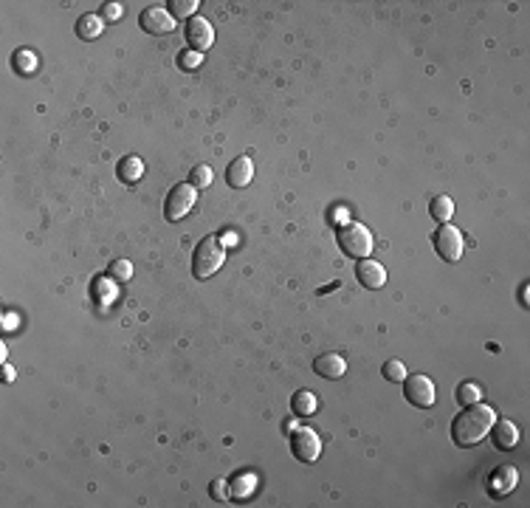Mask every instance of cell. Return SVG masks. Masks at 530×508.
Masks as SVG:
<instances>
[{"instance_id": "19", "label": "cell", "mask_w": 530, "mask_h": 508, "mask_svg": "<svg viewBox=\"0 0 530 508\" xmlns=\"http://www.w3.org/2000/svg\"><path fill=\"white\" fill-rule=\"evenodd\" d=\"M480 396H483V390H480V384H474V381H463V384L457 387V401H460L463 407L477 404V401H480Z\"/></svg>"}, {"instance_id": "26", "label": "cell", "mask_w": 530, "mask_h": 508, "mask_svg": "<svg viewBox=\"0 0 530 508\" xmlns=\"http://www.w3.org/2000/svg\"><path fill=\"white\" fill-rule=\"evenodd\" d=\"M204 62V54H198V51H184L181 57H178V65L184 68V71H192V68H198Z\"/></svg>"}, {"instance_id": "13", "label": "cell", "mask_w": 530, "mask_h": 508, "mask_svg": "<svg viewBox=\"0 0 530 508\" xmlns=\"http://www.w3.org/2000/svg\"><path fill=\"white\" fill-rule=\"evenodd\" d=\"M488 432H491L494 446L502 449V452H508V449H514V446L519 444V429H517V424H511V421H494Z\"/></svg>"}, {"instance_id": "31", "label": "cell", "mask_w": 530, "mask_h": 508, "mask_svg": "<svg viewBox=\"0 0 530 508\" xmlns=\"http://www.w3.org/2000/svg\"><path fill=\"white\" fill-rule=\"evenodd\" d=\"M3 379H6V381H11V379H14V370H11V367H6V370H3Z\"/></svg>"}, {"instance_id": "12", "label": "cell", "mask_w": 530, "mask_h": 508, "mask_svg": "<svg viewBox=\"0 0 530 508\" xmlns=\"http://www.w3.org/2000/svg\"><path fill=\"white\" fill-rule=\"evenodd\" d=\"M313 373L322 376V379H341L347 373V362L338 356V353H319L313 359Z\"/></svg>"}, {"instance_id": "1", "label": "cell", "mask_w": 530, "mask_h": 508, "mask_svg": "<svg viewBox=\"0 0 530 508\" xmlns=\"http://www.w3.org/2000/svg\"><path fill=\"white\" fill-rule=\"evenodd\" d=\"M494 421H497V412L491 407H485V404H469V407H463V412L454 415V421H452V438L463 449L477 446L488 435V429H491Z\"/></svg>"}, {"instance_id": "21", "label": "cell", "mask_w": 530, "mask_h": 508, "mask_svg": "<svg viewBox=\"0 0 530 508\" xmlns=\"http://www.w3.org/2000/svg\"><path fill=\"white\" fill-rule=\"evenodd\" d=\"M198 11V0H170V14L178 17H195Z\"/></svg>"}, {"instance_id": "22", "label": "cell", "mask_w": 530, "mask_h": 508, "mask_svg": "<svg viewBox=\"0 0 530 508\" xmlns=\"http://www.w3.org/2000/svg\"><path fill=\"white\" fill-rule=\"evenodd\" d=\"M11 65L17 68V74H31L37 68V57L31 51H17L14 59H11Z\"/></svg>"}, {"instance_id": "25", "label": "cell", "mask_w": 530, "mask_h": 508, "mask_svg": "<svg viewBox=\"0 0 530 508\" xmlns=\"http://www.w3.org/2000/svg\"><path fill=\"white\" fill-rule=\"evenodd\" d=\"M252 486H254V475H237V478L232 480V497H243V495H249Z\"/></svg>"}, {"instance_id": "16", "label": "cell", "mask_w": 530, "mask_h": 508, "mask_svg": "<svg viewBox=\"0 0 530 508\" xmlns=\"http://www.w3.org/2000/svg\"><path fill=\"white\" fill-rule=\"evenodd\" d=\"M316 407H319V401H316V396H313L310 390H296V393L290 396V412H293L296 418L313 415Z\"/></svg>"}, {"instance_id": "27", "label": "cell", "mask_w": 530, "mask_h": 508, "mask_svg": "<svg viewBox=\"0 0 530 508\" xmlns=\"http://www.w3.org/2000/svg\"><path fill=\"white\" fill-rule=\"evenodd\" d=\"M209 495H212L215 500L226 503V500H229V492H226V480H212V486H209Z\"/></svg>"}, {"instance_id": "6", "label": "cell", "mask_w": 530, "mask_h": 508, "mask_svg": "<svg viewBox=\"0 0 530 508\" xmlns=\"http://www.w3.org/2000/svg\"><path fill=\"white\" fill-rule=\"evenodd\" d=\"M435 252L440 254L446 262H457L463 257V249H466V241H463V232L452 224H440V229L435 232Z\"/></svg>"}, {"instance_id": "7", "label": "cell", "mask_w": 530, "mask_h": 508, "mask_svg": "<svg viewBox=\"0 0 530 508\" xmlns=\"http://www.w3.org/2000/svg\"><path fill=\"white\" fill-rule=\"evenodd\" d=\"M290 452L299 463H313L322 455V438L313 429H290Z\"/></svg>"}, {"instance_id": "4", "label": "cell", "mask_w": 530, "mask_h": 508, "mask_svg": "<svg viewBox=\"0 0 530 508\" xmlns=\"http://www.w3.org/2000/svg\"><path fill=\"white\" fill-rule=\"evenodd\" d=\"M195 201H198V190L192 184H175L164 201V218L172 224L187 218L195 209Z\"/></svg>"}, {"instance_id": "28", "label": "cell", "mask_w": 530, "mask_h": 508, "mask_svg": "<svg viewBox=\"0 0 530 508\" xmlns=\"http://www.w3.org/2000/svg\"><path fill=\"white\" fill-rule=\"evenodd\" d=\"M102 14H105L110 23H113V20H119V17H122V3H107V6L102 8Z\"/></svg>"}, {"instance_id": "5", "label": "cell", "mask_w": 530, "mask_h": 508, "mask_svg": "<svg viewBox=\"0 0 530 508\" xmlns=\"http://www.w3.org/2000/svg\"><path fill=\"white\" fill-rule=\"evenodd\" d=\"M404 396H406V401H409L412 407H418V410H429V407L435 404V398H437V393H435V381H432L429 376H423V373L406 376V379H404Z\"/></svg>"}, {"instance_id": "2", "label": "cell", "mask_w": 530, "mask_h": 508, "mask_svg": "<svg viewBox=\"0 0 530 508\" xmlns=\"http://www.w3.org/2000/svg\"><path fill=\"white\" fill-rule=\"evenodd\" d=\"M226 262V243L215 235L204 238L195 249V257H192V274L198 279H209L212 274L220 271V265Z\"/></svg>"}, {"instance_id": "9", "label": "cell", "mask_w": 530, "mask_h": 508, "mask_svg": "<svg viewBox=\"0 0 530 508\" xmlns=\"http://www.w3.org/2000/svg\"><path fill=\"white\" fill-rule=\"evenodd\" d=\"M139 25L147 34H170V31H175V17L161 6H147L139 14Z\"/></svg>"}, {"instance_id": "15", "label": "cell", "mask_w": 530, "mask_h": 508, "mask_svg": "<svg viewBox=\"0 0 530 508\" xmlns=\"http://www.w3.org/2000/svg\"><path fill=\"white\" fill-rule=\"evenodd\" d=\"M517 480H519V475H517L514 466H500V469L491 472V492L494 495H508L517 486Z\"/></svg>"}, {"instance_id": "14", "label": "cell", "mask_w": 530, "mask_h": 508, "mask_svg": "<svg viewBox=\"0 0 530 508\" xmlns=\"http://www.w3.org/2000/svg\"><path fill=\"white\" fill-rule=\"evenodd\" d=\"M116 175L122 184H133L144 175V161L139 156H124L119 164H116Z\"/></svg>"}, {"instance_id": "20", "label": "cell", "mask_w": 530, "mask_h": 508, "mask_svg": "<svg viewBox=\"0 0 530 508\" xmlns=\"http://www.w3.org/2000/svg\"><path fill=\"white\" fill-rule=\"evenodd\" d=\"M381 373H384V379H387V381L401 384V381L406 379V364H404L401 359H389V362L381 367Z\"/></svg>"}, {"instance_id": "18", "label": "cell", "mask_w": 530, "mask_h": 508, "mask_svg": "<svg viewBox=\"0 0 530 508\" xmlns=\"http://www.w3.org/2000/svg\"><path fill=\"white\" fill-rule=\"evenodd\" d=\"M429 215L440 224H449V218L454 215V201L449 195H435L432 204H429Z\"/></svg>"}, {"instance_id": "24", "label": "cell", "mask_w": 530, "mask_h": 508, "mask_svg": "<svg viewBox=\"0 0 530 508\" xmlns=\"http://www.w3.org/2000/svg\"><path fill=\"white\" fill-rule=\"evenodd\" d=\"M107 277H113V279H130L133 277V265L127 262V260H113L110 262V268H107Z\"/></svg>"}, {"instance_id": "8", "label": "cell", "mask_w": 530, "mask_h": 508, "mask_svg": "<svg viewBox=\"0 0 530 508\" xmlns=\"http://www.w3.org/2000/svg\"><path fill=\"white\" fill-rule=\"evenodd\" d=\"M187 42H189L192 51H198V54L209 51L212 42H215V28H212V23H209L206 17H201V14L189 17V23H187Z\"/></svg>"}, {"instance_id": "23", "label": "cell", "mask_w": 530, "mask_h": 508, "mask_svg": "<svg viewBox=\"0 0 530 508\" xmlns=\"http://www.w3.org/2000/svg\"><path fill=\"white\" fill-rule=\"evenodd\" d=\"M189 184H192L195 190L209 187V184H212V170H209L206 164H198V167L192 170V175H189Z\"/></svg>"}, {"instance_id": "10", "label": "cell", "mask_w": 530, "mask_h": 508, "mask_svg": "<svg viewBox=\"0 0 530 508\" xmlns=\"http://www.w3.org/2000/svg\"><path fill=\"white\" fill-rule=\"evenodd\" d=\"M355 279H358L364 288L378 291V288L387 282V271H384V265H381L378 260L364 257V260H358V265H355Z\"/></svg>"}, {"instance_id": "3", "label": "cell", "mask_w": 530, "mask_h": 508, "mask_svg": "<svg viewBox=\"0 0 530 508\" xmlns=\"http://www.w3.org/2000/svg\"><path fill=\"white\" fill-rule=\"evenodd\" d=\"M338 241V249L344 257L350 260H364L367 254H372V232L364 226V224H344L336 235Z\"/></svg>"}, {"instance_id": "29", "label": "cell", "mask_w": 530, "mask_h": 508, "mask_svg": "<svg viewBox=\"0 0 530 508\" xmlns=\"http://www.w3.org/2000/svg\"><path fill=\"white\" fill-rule=\"evenodd\" d=\"M14 325H17V316H14V313H6V316H3V328H14Z\"/></svg>"}, {"instance_id": "17", "label": "cell", "mask_w": 530, "mask_h": 508, "mask_svg": "<svg viewBox=\"0 0 530 508\" xmlns=\"http://www.w3.org/2000/svg\"><path fill=\"white\" fill-rule=\"evenodd\" d=\"M102 28H105V23H102L99 14H82L76 20V37L79 40H96L102 34Z\"/></svg>"}, {"instance_id": "30", "label": "cell", "mask_w": 530, "mask_h": 508, "mask_svg": "<svg viewBox=\"0 0 530 508\" xmlns=\"http://www.w3.org/2000/svg\"><path fill=\"white\" fill-rule=\"evenodd\" d=\"M519 296H522V305H528V285H522V291H519Z\"/></svg>"}, {"instance_id": "11", "label": "cell", "mask_w": 530, "mask_h": 508, "mask_svg": "<svg viewBox=\"0 0 530 508\" xmlns=\"http://www.w3.org/2000/svg\"><path fill=\"white\" fill-rule=\"evenodd\" d=\"M252 178H254V164H252L249 156H240V158H235V161L226 167V184L235 187V190L249 187Z\"/></svg>"}]
</instances>
